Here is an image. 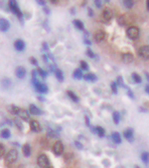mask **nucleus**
Returning a JSON list of instances; mask_svg holds the SVG:
<instances>
[{"label": "nucleus", "mask_w": 149, "mask_h": 168, "mask_svg": "<svg viewBox=\"0 0 149 168\" xmlns=\"http://www.w3.org/2000/svg\"><path fill=\"white\" fill-rule=\"evenodd\" d=\"M9 8L10 10L14 13L16 16L19 18V20L22 21L23 19V14H22V12H21V10L19 9V7H18V4H17V2H16V0H9Z\"/></svg>", "instance_id": "nucleus-1"}, {"label": "nucleus", "mask_w": 149, "mask_h": 168, "mask_svg": "<svg viewBox=\"0 0 149 168\" xmlns=\"http://www.w3.org/2000/svg\"><path fill=\"white\" fill-rule=\"evenodd\" d=\"M33 84H34V87H35L36 91L40 93H47L48 92V86L46 84L40 82L37 78H33Z\"/></svg>", "instance_id": "nucleus-2"}, {"label": "nucleus", "mask_w": 149, "mask_h": 168, "mask_svg": "<svg viewBox=\"0 0 149 168\" xmlns=\"http://www.w3.org/2000/svg\"><path fill=\"white\" fill-rule=\"evenodd\" d=\"M38 165L41 168H50L51 164H50V160L45 154H41L38 157Z\"/></svg>", "instance_id": "nucleus-3"}, {"label": "nucleus", "mask_w": 149, "mask_h": 168, "mask_svg": "<svg viewBox=\"0 0 149 168\" xmlns=\"http://www.w3.org/2000/svg\"><path fill=\"white\" fill-rule=\"evenodd\" d=\"M126 34L129 39L135 40V39H137L138 36H139V29H138L137 27H135V26H131V27H129L128 29L126 30Z\"/></svg>", "instance_id": "nucleus-4"}, {"label": "nucleus", "mask_w": 149, "mask_h": 168, "mask_svg": "<svg viewBox=\"0 0 149 168\" xmlns=\"http://www.w3.org/2000/svg\"><path fill=\"white\" fill-rule=\"evenodd\" d=\"M18 158V152L16 149H11L8 153L6 154V162L7 163H14Z\"/></svg>", "instance_id": "nucleus-5"}, {"label": "nucleus", "mask_w": 149, "mask_h": 168, "mask_svg": "<svg viewBox=\"0 0 149 168\" xmlns=\"http://www.w3.org/2000/svg\"><path fill=\"white\" fill-rule=\"evenodd\" d=\"M53 151L56 155H62L63 152H64V144L61 141H57L53 146Z\"/></svg>", "instance_id": "nucleus-6"}, {"label": "nucleus", "mask_w": 149, "mask_h": 168, "mask_svg": "<svg viewBox=\"0 0 149 168\" xmlns=\"http://www.w3.org/2000/svg\"><path fill=\"white\" fill-rule=\"evenodd\" d=\"M138 55L143 59H148L149 58V46L144 45L142 47H140L139 50H138Z\"/></svg>", "instance_id": "nucleus-7"}, {"label": "nucleus", "mask_w": 149, "mask_h": 168, "mask_svg": "<svg viewBox=\"0 0 149 168\" xmlns=\"http://www.w3.org/2000/svg\"><path fill=\"white\" fill-rule=\"evenodd\" d=\"M9 28H10L9 21L4 19V18H1V19H0V31H2V32H6Z\"/></svg>", "instance_id": "nucleus-8"}, {"label": "nucleus", "mask_w": 149, "mask_h": 168, "mask_svg": "<svg viewBox=\"0 0 149 168\" xmlns=\"http://www.w3.org/2000/svg\"><path fill=\"white\" fill-rule=\"evenodd\" d=\"M17 115H19V117L22 120H24V121H28V120L30 119L29 112H28L27 110H25V109H19V112H18Z\"/></svg>", "instance_id": "nucleus-9"}, {"label": "nucleus", "mask_w": 149, "mask_h": 168, "mask_svg": "<svg viewBox=\"0 0 149 168\" xmlns=\"http://www.w3.org/2000/svg\"><path fill=\"white\" fill-rule=\"evenodd\" d=\"M14 47L17 51H23L25 49V42L21 40V39H17V40L14 42Z\"/></svg>", "instance_id": "nucleus-10"}, {"label": "nucleus", "mask_w": 149, "mask_h": 168, "mask_svg": "<svg viewBox=\"0 0 149 168\" xmlns=\"http://www.w3.org/2000/svg\"><path fill=\"white\" fill-rule=\"evenodd\" d=\"M30 127L32 131L34 132H40L41 131V125L40 123L38 121H36V120H31L30 121Z\"/></svg>", "instance_id": "nucleus-11"}, {"label": "nucleus", "mask_w": 149, "mask_h": 168, "mask_svg": "<svg viewBox=\"0 0 149 168\" xmlns=\"http://www.w3.org/2000/svg\"><path fill=\"white\" fill-rule=\"evenodd\" d=\"M15 74H16L17 78H20V79H22V78L25 77L26 75V69L24 67L22 66H19L16 68V70H15Z\"/></svg>", "instance_id": "nucleus-12"}, {"label": "nucleus", "mask_w": 149, "mask_h": 168, "mask_svg": "<svg viewBox=\"0 0 149 168\" xmlns=\"http://www.w3.org/2000/svg\"><path fill=\"white\" fill-rule=\"evenodd\" d=\"M123 136H124V138L126 139L127 141H129V142H133V140H134L132 129H126V130H125L123 132Z\"/></svg>", "instance_id": "nucleus-13"}, {"label": "nucleus", "mask_w": 149, "mask_h": 168, "mask_svg": "<svg viewBox=\"0 0 149 168\" xmlns=\"http://www.w3.org/2000/svg\"><path fill=\"white\" fill-rule=\"evenodd\" d=\"M29 113L32 114V115H41L42 111L38 108L37 106H36V105L31 104L29 106Z\"/></svg>", "instance_id": "nucleus-14"}, {"label": "nucleus", "mask_w": 149, "mask_h": 168, "mask_svg": "<svg viewBox=\"0 0 149 168\" xmlns=\"http://www.w3.org/2000/svg\"><path fill=\"white\" fill-rule=\"evenodd\" d=\"M104 38H106V33L103 32V31H98L96 34H95V40L96 42H101L104 40Z\"/></svg>", "instance_id": "nucleus-15"}, {"label": "nucleus", "mask_w": 149, "mask_h": 168, "mask_svg": "<svg viewBox=\"0 0 149 168\" xmlns=\"http://www.w3.org/2000/svg\"><path fill=\"white\" fill-rule=\"evenodd\" d=\"M122 61L126 64H129L133 61V55L131 53H124L122 54Z\"/></svg>", "instance_id": "nucleus-16"}, {"label": "nucleus", "mask_w": 149, "mask_h": 168, "mask_svg": "<svg viewBox=\"0 0 149 168\" xmlns=\"http://www.w3.org/2000/svg\"><path fill=\"white\" fill-rule=\"evenodd\" d=\"M103 18L106 21H109L112 18V11L111 9H108V8H106V9H104L103 10Z\"/></svg>", "instance_id": "nucleus-17"}, {"label": "nucleus", "mask_w": 149, "mask_h": 168, "mask_svg": "<svg viewBox=\"0 0 149 168\" xmlns=\"http://www.w3.org/2000/svg\"><path fill=\"white\" fill-rule=\"evenodd\" d=\"M83 79L87 80V81H91V82H93V81H96L98 80V77L93 74V73H88L86 75H83Z\"/></svg>", "instance_id": "nucleus-18"}, {"label": "nucleus", "mask_w": 149, "mask_h": 168, "mask_svg": "<svg viewBox=\"0 0 149 168\" xmlns=\"http://www.w3.org/2000/svg\"><path fill=\"white\" fill-rule=\"evenodd\" d=\"M111 138L113 140V142L115 144H120L121 143V137H120V134L118 132H113L111 134Z\"/></svg>", "instance_id": "nucleus-19"}, {"label": "nucleus", "mask_w": 149, "mask_h": 168, "mask_svg": "<svg viewBox=\"0 0 149 168\" xmlns=\"http://www.w3.org/2000/svg\"><path fill=\"white\" fill-rule=\"evenodd\" d=\"M22 151H23L24 156L29 157L31 155V147H30L29 144H25V145L22 147Z\"/></svg>", "instance_id": "nucleus-20"}, {"label": "nucleus", "mask_w": 149, "mask_h": 168, "mask_svg": "<svg viewBox=\"0 0 149 168\" xmlns=\"http://www.w3.org/2000/svg\"><path fill=\"white\" fill-rule=\"evenodd\" d=\"M19 107L16 106V105H10L8 106V111L10 112L11 114H14V115H17L18 112H19Z\"/></svg>", "instance_id": "nucleus-21"}, {"label": "nucleus", "mask_w": 149, "mask_h": 168, "mask_svg": "<svg viewBox=\"0 0 149 168\" xmlns=\"http://www.w3.org/2000/svg\"><path fill=\"white\" fill-rule=\"evenodd\" d=\"M10 135H11V133H10L9 129H2L1 132H0V136L4 139H8L10 137Z\"/></svg>", "instance_id": "nucleus-22"}, {"label": "nucleus", "mask_w": 149, "mask_h": 168, "mask_svg": "<svg viewBox=\"0 0 149 168\" xmlns=\"http://www.w3.org/2000/svg\"><path fill=\"white\" fill-rule=\"evenodd\" d=\"M11 80L9 79V78H4L3 80H2V86L5 88V89H9L11 87Z\"/></svg>", "instance_id": "nucleus-23"}, {"label": "nucleus", "mask_w": 149, "mask_h": 168, "mask_svg": "<svg viewBox=\"0 0 149 168\" xmlns=\"http://www.w3.org/2000/svg\"><path fill=\"white\" fill-rule=\"evenodd\" d=\"M96 133L99 137H103V136L106 135V131H104L103 128L101 127V126H96Z\"/></svg>", "instance_id": "nucleus-24"}, {"label": "nucleus", "mask_w": 149, "mask_h": 168, "mask_svg": "<svg viewBox=\"0 0 149 168\" xmlns=\"http://www.w3.org/2000/svg\"><path fill=\"white\" fill-rule=\"evenodd\" d=\"M55 75H56L57 79H58L59 81H63L64 80V74H63V71L61 69H56L55 70Z\"/></svg>", "instance_id": "nucleus-25"}, {"label": "nucleus", "mask_w": 149, "mask_h": 168, "mask_svg": "<svg viewBox=\"0 0 149 168\" xmlns=\"http://www.w3.org/2000/svg\"><path fill=\"white\" fill-rule=\"evenodd\" d=\"M74 25L78 28L79 30H83L85 29V26H83V23L81 20H74Z\"/></svg>", "instance_id": "nucleus-26"}, {"label": "nucleus", "mask_w": 149, "mask_h": 168, "mask_svg": "<svg viewBox=\"0 0 149 168\" xmlns=\"http://www.w3.org/2000/svg\"><path fill=\"white\" fill-rule=\"evenodd\" d=\"M74 78L76 79H82L83 78V72L82 69H76L74 71Z\"/></svg>", "instance_id": "nucleus-27"}, {"label": "nucleus", "mask_w": 149, "mask_h": 168, "mask_svg": "<svg viewBox=\"0 0 149 168\" xmlns=\"http://www.w3.org/2000/svg\"><path fill=\"white\" fill-rule=\"evenodd\" d=\"M67 94H68V96H69L73 101H75V102H79V98H78V96L76 95V94H75L74 92H73V91L69 90V91H68V92H67Z\"/></svg>", "instance_id": "nucleus-28"}, {"label": "nucleus", "mask_w": 149, "mask_h": 168, "mask_svg": "<svg viewBox=\"0 0 149 168\" xmlns=\"http://www.w3.org/2000/svg\"><path fill=\"white\" fill-rule=\"evenodd\" d=\"M112 119H113V122L115 123V124H118L119 123V120H120V114L119 112H113V114H112Z\"/></svg>", "instance_id": "nucleus-29"}, {"label": "nucleus", "mask_w": 149, "mask_h": 168, "mask_svg": "<svg viewBox=\"0 0 149 168\" xmlns=\"http://www.w3.org/2000/svg\"><path fill=\"white\" fill-rule=\"evenodd\" d=\"M47 135H48L49 137H51V138H58L59 137V134L53 129H49L48 132H47Z\"/></svg>", "instance_id": "nucleus-30"}, {"label": "nucleus", "mask_w": 149, "mask_h": 168, "mask_svg": "<svg viewBox=\"0 0 149 168\" xmlns=\"http://www.w3.org/2000/svg\"><path fill=\"white\" fill-rule=\"evenodd\" d=\"M123 4L124 6L126 7V8H132L133 5H134V2H133V0H123Z\"/></svg>", "instance_id": "nucleus-31"}, {"label": "nucleus", "mask_w": 149, "mask_h": 168, "mask_svg": "<svg viewBox=\"0 0 149 168\" xmlns=\"http://www.w3.org/2000/svg\"><path fill=\"white\" fill-rule=\"evenodd\" d=\"M13 121H14V124L17 126L18 129L21 130V131L23 130V124H22V122L20 121V119H18V118H15V119L13 120Z\"/></svg>", "instance_id": "nucleus-32"}, {"label": "nucleus", "mask_w": 149, "mask_h": 168, "mask_svg": "<svg viewBox=\"0 0 149 168\" xmlns=\"http://www.w3.org/2000/svg\"><path fill=\"white\" fill-rule=\"evenodd\" d=\"M131 77L135 83H141V77L137 74V73H132Z\"/></svg>", "instance_id": "nucleus-33"}, {"label": "nucleus", "mask_w": 149, "mask_h": 168, "mask_svg": "<svg viewBox=\"0 0 149 168\" xmlns=\"http://www.w3.org/2000/svg\"><path fill=\"white\" fill-rule=\"evenodd\" d=\"M37 73H39L41 77H43V78H46L47 76H48V72L45 71V70H43V69H42V68H38Z\"/></svg>", "instance_id": "nucleus-34"}, {"label": "nucleus", "mask_w": 149, "mask_h": 168, "mask_svg": "<svg viewBox=\"0 0 149 168\" xmlns=\"http://www.w3.org/2000/svg\"><path fill=\"white\" fill-rule=\"evenodd\" d=\"M141 158H142L143 162H144L145 164H148V159H149L148 152H143L142 155H141Z\"/></svg>", "instance_id": "nucleus-35"}, {"label": "nucleus", "mask_w": 149, "mask_h": 168, "mask_svg": "<svg viewBox=\"0 0 149 168\" xmlns=\"http://www.w3.org/2000/svg\"><path fill=\"white\" fill-rule=\"evenodd\" d=\"M81 68L83 70H88V64L86 61H81Z\"/></svg>", "instance_id": "nucleus-36"}, {"label": "nucleus", "mask_w": 149, "mask_h": 168, "mask_svg": "<svg viewBox=\"0 0 149 168\" xmlns=\"http://www.w3.org/2000/svg\"><path fill=\"white\" fill-rule=\"evenodd\" d=\"M115 83L117 84V85L121 86V87H125V86H124V83H123V79H122V77H120V76H119L118 78H117V81H116Z\"/></svg>", "instance_id": "nucleus-37"}, {"label": "nucleus", "mask_w": 149, "mask_h": 168, "mask_svg": "<svg viewBox=\"0 0 149 168\" xmlns=\"http://www.w3.org/2000/svg\"><path fill=\"white\" fill-rule=\"evenodd\" d=\"M111 86L112 92H113L114 94H116V93H117V84H116L115 82H112Z\"/></svg>", "instance_id": "nucleus-38"}, {"label": "nucleus", "mask_w": 149, "mask_h": 168, "mask_svg": "<svg viewBox=\"0 0 149 168\" xmlns=\"http://www.w3.org/2000/svg\"><path fill=\"white\" fill-rule=\"evenodd\" d=\"M118 23H119V25H121V26H123V25H125V17L124 16H120L119 18H118Z\"/></svg>", "instance_id": "nucleus-39"}, {"label": "nucleus", "mask_w": 149, "mask_h": 168, "mask_svg": "<svg viewBox=\"0 0 149 168\" xmlns=\"http://www.w3.org/2000/svg\"><path fill=\"white\" fill-rule=\"evenodd\" d=\"M87 54H88V56H90V57H91V58H95V57H96V54L93 53V52L91 51L90 48L87 49Z\"/></svg>", "instance_id": "nucleus-40"}, {"label": "nucleus", "mask_w": 149, "mask_h": 168, "mask_svg": "<svg viewBox=\"0 0 149 168\" xmlns=\"http://www.w3.org/2000/svg\"><path fill=\"white\" fill-rule=\"evenodd\" d=\"M4 153H5V147L2 144H0V158L4 155Z\"/></svg>", "instance_id": "nucleus-41"}, {"label": "nucleus", "mask_w": 149, "mask_h": 168, "mask_svg": "<svg viewBox=\"0 0 149 168\" xmlns=\"http://www.w3.org/2000/svg\"><path fill=\"white\" fill-rule=\"evenodd\" d=\"M75 145L77 146V148L80 149V150H82V149L83 148V146L82 145V143H80L79 141H75Z\"/></svg>", "instance_id": "nucleus-42"}, {"label": "nucleus", "mask_w": 149, "mask_h": 168, "mask_svg": "<svg viewBox=\"0 0 149 168\" xmlns=\"http://www.w3.org/2000/svg\"><path fill=\"white\" fill-rule=\"evenodd\" d=\"M95 4L98 8H101V0H95Z\"/></svg>", "instance_id": "nucleus-43"}, {"label": "nucleus", "mask_w": 149, "mask_h": 168, "mask_svg": "<svg viewBox=\"0 0 149 168\" xmlns=\"http://www.w3.org/2000/svg\"><path fill=\"white\" fill-rule=\"evenodd\" d=\"M36 2H37L39 5H42V6H45L46 5L45 0H36Z\"/></svg>", "instance_id": "nucleus-44"}, {"label": "nucleus", "mask_w": 149, "mask_h": 168, "mask_svg": "<svg viewBox=\"0 0 149 168\" xmlns=\"http://www.w3.org/2000/svg\"><path fill=\"white\" fill-rule=\"evenodd\" d=\"M30 61H31V63H32V64H34V65H38V61H37V60H36L35 58H34V57H31V58H30Z\"/></svg>", "instance_id": "nucleus-45"}, {"label": "nucleus", "mask_w": 149, "mask_h": 168, "mask_svg": "<svg viewBox=\"0 0 149 168\" xmlns=\"http://www.w3.org/2000/svg\"><path fill=\"white\" fill-rule=\"evenodd\" d=\"M126 89H127V94H128V96H129L131 99H134V95H133V93L131 92V91L129 90L128 88H126Z\"/></svg>", "instance_id": "nucleus-46"}, {"label": "nucleus", "mask_w": 149, "mask_h": 168, "mask_svg": "<svg viewBox=\"0 0 149 168\" xmlns=\"http://www.w3.org/2000/svg\"><path fill=\"white\" fill-rule=\"evenodd\" d=\"M42 46H43V49H44L45 51H49V47H48V45H47L46 42H44L43 45H42Z\"/></svg>", "instance_id": "nucleus-47"}, {"label": "nucleus", "mask_w": 149, "mask_h": 168, "mask_svg": "<svg viewBox=\"0 0 149 168\" xmlns=\"http://www.w3.org/2000/svg\"><path fill=\"white\" fill-rule=\"evenodd\" d=\"M49 68H50V71L51 72H55V70H56V66H55V65H50Z\"/></svg>", "instance_id": "nucleus-48"}, {"label": "nucleus", "mask_w": 149, "mask_h": 168, "mask_svg": "<svg viewBox=\"0 0 149 168\" xmlns=\"http://www.w3.org/2000/svg\"><path fill=\"white\" fill-rule=\"evenodd\" d=\"M88 16H93V11L91 8H88Z\"/></svg>", "instance_id": "nucleus-49"}, {"label": "nucleus", "mask_w": 149, "mask_h": 168, "mask_svg": "<svg viewBox=\"0 0 149 168\" xmlns=\"http://www.w3.org/2000/svg\"><path fill=\"white\" fill-rule=\"evenodd\" d=\"M83 42H85L86 44H88V45H91V40H88V38H85V39H83Z\"/></svg>", "instance_id": "nucleus-50"}, {"label": "nucleus", "mask_w": 149, "mask_h": 168, "mask_svg": "<svg viewBox=\"0 0 149 168\" xmlns=\"http://www.w3.org/2000/svg\"><path fill=\"white\" fill-rule=\"evenodd\" d=\"M44 11H45L47 14H50V10L48 7H46V6H44Z\"/></svg>", "instance_id": "nucleus-51"}, {"label": "nucleus", "mask_w": 149, "mask_h": 168, "mask_svg": "<svg viewBox=\"0 0 149 168\" xmlns=\"http://www.w3.org/2000/svg\"><path fill=\"white\" fill-rule=\"evenodd\" d=\"M86 124H87L88 126H90V119H88V116H86Z\"/></svg>", "instance_id": "nucleus-52"}, {"label": "nucleus", "mask_w": 149, "mask_h": 168, "mask_svg": "<svg viewBox=\"0 0 149 168\" xmlns=\"http://www.w3.org/2000/svg\"><path fill=\"white\" fill-rule=\"evenodd\" d=\"M43 60L45 62H48V56L47 55H43Z\"/></svg>", "instance_id": "nucleus-53"}, {"label": "nucleus", "mask_w": 149, "mask_h": 168, "mask_svg": "<svg viewBox=\"0 0 149 168\" xmlns=\"http://www.w3.org/2000/svg\"><path fill=\"white\" fill-rule=\"evenodd\" d=\"M145 92L147 93V94L149 93V85H148V84H147V85L145 86Z\"/></svg>", "instance_id": "nucleus-54"}, {"label": "nucleus", "mask_w": 149, "mask_h": 168, "mask_svg": "<svg viewBox=\"0 0 149 168\" xmlns=\"http://www.w3.org/2000/svg\"><path fill=\"white\" fill-rule=\"evenodd\" d=\"M146 7H147V10H149V0L146 1Z\"/></svg>", "instance_id": "nucleus-55"}, {"label": "nucleus", "mask_w": 149, "mask_h": 168, "mask_svg": "<svg viewBox=\"0 0 149 168\" xmlns=\"http://www.w3.org/2000/svg\"><path fill=\"white\" fill-rule=\"evenodd\" d=\"M50 1H51L52 3H57V2H58V0H50Z\"/></svg>", "instance_id": "nucleus-56"}, {"label": "nucleus", "mask_w": 149, "mask_h": 168, "mask_svg": "<svg viewBox=\"0 0 149 168\" xmlns=\"http://www.w3.org/2000/svg\"><path fill=\"white\" fill-rule=\"evenodd\" d=\"M104 1H106V2H108H108L111 1V0H104Z\"/></svg>", "instance_id": "nucleus-57"}, {"label": "nucleus", "mask_w": 149, "mask_h": 168, "mask_svg": "<svg viewBox=\"0 0 149 168\" xmlns=\"http://www.w3.org/2000/svg\"><path fill=\"white\" fill-rule=\"evenodd\" d=\"M135 168H140V167H138V166H135Z\"/></svg>", "instance_id": "nucleus-58"}, {"label": "nucleus", "mask_w": 149, "mask_h": 168, "mask_svg": "<svg viewBox=\"0 0 149 168\" xmlns=\"http://www.w3.org/2000/svg\"><path fill=\"white\" fill-rule=\"evenodd\" d=\"M50 168H52V167H50Z\"/></svg>", "instance_id": "nucleus-59"}]
</instances>
